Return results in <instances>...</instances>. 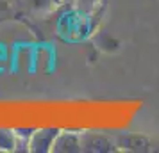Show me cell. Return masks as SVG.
Listing matches in <instances>:
<instances>
[{
  "instance_id": "obj_5",
  "label": "cell",
  "mask_w": 159,
  "mask_h": 153,
  "mask_svg": "<svg viewBox=\"0 0 159 153\" xmlns=\"http://www.w3.org/2000/svg\"><path fill=\"white\" fill-rule=\"evenodd\" d=\"M0 151L2 153L16 151L15 128H4V126H0Z\"/></svg>"
},
{
  "instance_id": "obj_8",
  "label": "cell",
  "mask_w": 159,
  "mask_h": 153,
  "mask_svg": "<svg viewBox=\"0 0 159 153\" xmlns=\"http://www.w3.org/2000/svg\"><path fill=\"white\" fill-rule=\"evenodd\" d=\"M123 142H118V146L122 144H127L123 146V148H127V150H143L141 148V141L143 139L139 137V135H125V137H122Z\"/></svg>"
},
{
  "instance_id": "obj_2",
  "label": "cell",
  "mask_w": 159,
  "mask_h": 153,
  "mask_svg": "<svg viewBox=\"0 0 159 153\" xmlns=\"http://www.w3.org/2000/svg\"><path fill=\"white\" fill-rule=\"evenodd\" d=\"M82 139L77 130H59L57 137L52 146V153H80Z\"/></svg>"
},
{
  "instance_id": "obj_6",
  "label": "cell",
  "mask_w": 159,
  "mask_h": 153,
  "mask_svg": "<svg viewBox=\"0 0 159 153\" xmlns=\"http://www.w3.org/2000/svg\"><path fill=\"white\" fill-rule=\"evenodd\" d=\"M34 128H15L16 135V151H29V141Z\"/></svg>"
},
{
  "instance_id": "obj_3",
  "label": "cell",
  "mask_w": 159,
  "mask_h": 153,
  "mask_svg": "<svg viewBox=\"0 0 159 153\" xmlns=\"http://www.w3.org/2000/svg\"><path fill=\"white\" fill-rule=\"evenodd\" d=\"M80 139H82V151H111L113 150V141L100 132H93V130H86L80 132Z\"/></svg>"
},
{
  "instance_id": "obj_1",
  "label": "cell",
  "mask_w": 159,
  "mask_h": 153,
  "mask_svg": "<svg viewBox=\"0 0 159 153\" xmlns=\"http://www.w3.org/2000/svg\"><path fill=\"white\" fill-rule=\"evenodd\" d=\"M61 128L56 126H43V128H34L29 141V151L30 153H52L54 141L57 137Z\"/></svg>"
},
{
  "instance_id": "obj_4",
  "label": "cell",
  "mask_w": 159,
  "mask_h": 153,
  "mask_svg": "<svg viewBox=\"0 0 159 153\" xmlns=\"http://www.w3.org/2000/svg\"><path fill=\"white\" fill-rule=\"evenodd\" d=\"M61 0H22V4L25 6L27 11L34 13V15H43L48 13L57 6Z\"/></svg>"
},
{
  "instance_id": "obj_7",
  "label": "cell",
  "mask_w": 159,
  "mask_h": 153,
  "mask_svg": "<svg viewBox=\"0 0 159 153\" xmlns=\"http://www.w3.org/2000/svg\"><path fill=\"white\" fill-rule=\"evenodd\" d=\"M104 4V0H75V6L82 15H91Z\"/></svg>"
}]
</instances>
